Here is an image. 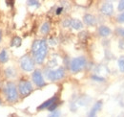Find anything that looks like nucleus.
Listing matches in <instances>:
<instances>
[{
  "label": "nucleus",
  "mask_w": 124,
  "mask_h": 117,
  "mask_svg": "<svg viewBox=\"0 0 124 117\" xmlns=\"http://www.w3.org/2000/svg\"><path fill=\"white\" fill-rule=\"evenodd\" d=\"M3 92L6 100L9 103H16L18 100V91L17 87L14 82H7L5 87L3 88Z\"/></svg>",
  "instance_id": "f257e3e1"
},
{
  "label": "nucleus",
  "mask_w": 124,
  "mask_h": 117,
  "mask_svg": "<svg viewBox=\"0 0 124 117\" xmlns=\"http://www.w3.org/2000/svg\"><path fill=\"white\" fill-rule=\"evenodd\" d=\"M34 58L30 55H25L20 58V67L25 72H31L34 69Z\"/></svg>",
  "instance_id": "f03ea898"
},
{
  "label": "nucleus",
  "mask_w": 124,
  "mask_h": 117,
  "mask_svg": "<svg viewBox=\"0 0 124 117\" xmlns=\"http://www.w3.org/2000/svg\"><path fill=\"white\" fill-rule=\"evenodd\" d=\"M87 60L84 57H78L73 58L70 62V69L73 73H78L86 66Z\"/></svg>",
  "instance_id": "7ed1b4c3"
},
{
  "label": "nucleus",
  "mask_w": 124,
  "mask_h": 117,
  "mask_svg": "<svg viewBox=\"0 0 124 117\" xmlns=\"http://www.w3.org/2000/svg\"><path fill=\"white\" fill-rule=\"evenodd\" d=\"M47 53H48V43L45 39H42V43H41V47L40 49L37 51V53L33 56L34 58V61L37 64H42L44 62V59L46 58Z\"/></svg>",
  "instance_id": "20e7f679"
},
{
  "label": "nucleus",
  "mask_w": 124,
  "mask_h": 117,
  "mask_svg": "<svg viewBox=\"0 0 124 117\" xmlns=\"http://www.w3.org/2000/svg\"><path fill=\"white\" fill-rule=\"evenodd\" d=\"M18 91L20 93V95L22 97H27L28 95H30L32 91V85L30 81L28 80H21L18 83Z\"/></svg>",
  "instance_id": "39448f33"
},
{
  "label": "nucleus",
  "mask_w": 124,
  "mask_h": 117,
  "mask_svg": "<svg viewBox=\"0 0 124 117\" xmlns=\"http://www.w3.org/2000/svg\"><path fill=\"white\" fill-rule=\"evenodd\" d=\"M64 76H65V69L63 67H59L55 70H49L47 73V78L53 82L61 80L64 78Z\"/></svg>",
  "instance_id": "423d86ee"
},
{
  "label": "nucleus",
  "mask_w": 124,
  "mask_h": 117,
  "mask_svg": "<svg viewBox=\"0 0 124 117\" xmlns=\"http://www.w3.org/2000/svg\"><path fill=\"white\" fill-rule=\"evenodd\" d=\"M31 79H32L33 84L36 87H38V88H43L46 85L44 77H43V74H42V72L39 69L33 70V73L31 75Z\"/></svg>",
  "instance_id": "0eeeda50"
},
{
  "label": "nucleus",
  "mask_w": 124,
  "mask_h": 117,
  "mask_svg": "<svg viewBox=\"0 0 124 117\" xmlns=\"http://www.w3.org/2000/svg\"><path fill=\"white\" fill-rule=\"evenodd\" d=\"M100 12L105 15H112L114 13V6L110 2H105L100 8Z\"/></svg>",
  "instance_id": "6e6552de"
},
{
  "label": "nucleus",
  "mask_w": 124,
  "mask_h": 117,
  "mask_svg": "<svg viewBox=\"0 0 124 117\" xmlns=\"http://www.w3.org/2000/svg\"><path fill=\"white\" fill-rule=\"evenodd\" d=\"M57 100H58V97H57V96H54V97L48 99V100L45 101L44 103H42L41 105H39V106L37 107V109H38V110H42V109H45V108H49L54 103L57 102Z\"/></svg>",
  "instance_id": "1a4fd4ad"
},
{
  "label": "nucleus",
  "mask_w": 124,
  "mask_h": 117,
  "mask_svg": "<svg viewBox=\"0 0 124 117\" xmlns=\"http://www.w3.org/2000/svg\"><path fill=\"white\" fill-rule=\"evenodd\" d=\"M101 107H102V101H97L93 106V107L91 108V110L89 111L87 117H96V114H97L98 110L101 108Z\"/></svg>",
  "instance_id": "9d476101"
},
{
  "label": "nucleus",
  "mask_w": 124,
  "mask_h": 117,
  "mask_svg": "<svg viewBox=\"0 0 124 117\" xmlns=\"http://www.w3.org/2000/svg\"><path fill=\"white\" fill-rule=\"evenodd\" d=\"M83 21L86 25L88 26H94L96 24V19L93 15L91 14H86L83 16Z\"/></svg>",
  "instance_id": "9b49d317"
},
{
  "label": "nucleus",
  "mask_w": 124,
  "mask_h": 117,
  "mask_svg": "<svg viewBox=\"0 0 124 117\" xmlns=\"http://www.w3.org/2000/svg\"><path fill=\"white\" fill-rule=\"evenodd\" d=\"M70 27L75 30H80L83 28V23L82 21H80L79 19L77 18H71V22H70Z\"/></svg>",
  "instance_id": "f8f14e48"
},
{
  "label": "nucleus",
  "mask_w": 124,
  "mask_h": 117,
  "mask_svg": "<svg viewBox=\"0 0 124 117\" xmlns=\"http://www.w3.org/2000/svg\"><path fill=\"white\" fill-rule=\"evenodd\" d=\"M41 43H42V39H35L32 42V45H31V54H32V56H34L37 53V51L40 49Z\"/></svg>",
  "instance_id": "ddd939ff"
},
{
  "label": "nucleus",
  "mask_w": 124,
  "mask_h": 117,
  "mask_svg": "<svg viewBox=\"0 0 124 117\" xmlns=\"http://www.w3.org/2000/svg\"><path fill=\"white\" fill-rule=\"evenodd\" d=\"M98 34L100 37H103V38H106L111 35V29L107 27V26H100L98 28Z\"/></svg>",
  "instance_id": "4468645a"
},
{
  "label": "nucleus",
  "mask_w": 124,
  "mask_h": 117,
  "mask_svg": "<svg viewBox=\"0 0 124 117\" xmlns=\"http://www.w3.org/2000/svg\"><path fill=\"white\" fill-rule=\"evenodd\" d=\"M4 74L8 79H13L16 76V71L14 67H8L4 70Z\"/></svg>",
  "instance_id": "2eb2a0df"
},
{
  "label": "nucleus",
  "mask_w": 124,
  "mask_h": 117,
  "mask_svg": "<svg viewBox=\"0 0 124 117\" xmlns=\"http://www.w3.org/2000/svg\"><path fill=\"white\" fill-rule=\"evenodd\" d=\"M21 44H22V39H21V38L18 37V36H16V37L13 38V39H12L10 45H11V47H16V48H18V47L21 46Z\"/></svg>",
  "instance_id": "dca6fc26"
},
{
  "label": "nucleus",
  "mask_w": 124,
  "mask_h": 117,
  "mask_svg": "<svg viewBox=\"0 0 124 117\" xmlns=\"http://www.w3.org/2000/svg\"><path fill=\"white\" fill-rule=\"evenodd\" d=\"M9 60L8 52L6 49H2L0 51V63H6Z\"/></svg>",
  "instance_id": "f3484780"
},
{
  "label": "nucleus",
  "mask_w": 124,
  "mask_h": 117,
  "mask_svg": "<svg viewBox=\"0 0 124 117\" xmlns=\"http://www.w3.org/2000/svg\"><path fill=\"white\" fill-rule=\"evenodd\" d=\"M50 30H51V24H50L49 22H44V23L41 25V27H40V32H41L43 35L49 34Z\"/></svg>",
  "instance_id": "a211bd4d"
},
{
  "label": "nucleus",
  "mask_w": 124,
  "mask_h": 117,
  "mask_svg": "<svg viewBox=\"0 0 124 117\" xmlns=\"http://www.w3.org/2000/svg\"><path fill=\"white\" fill-rule=\"evenodd\" d=\"M117 63H118V68H119L120 72L124 73V57L119 58L118 61H117Z\"/></svg>",
  "instance_id": "6ab92c4d"
},
{
  "label": "nucleus",
  "mask_w": 124,
  "mask_h": 117,
  "mask_svg": "<svg viewBox=\"0 0 124 117\" xmlns=\"http://www.w3.org/2000/svg\"><path fill=\"white\" fill-rule=\"evenodd\" d=\"M91 79H92L93 81H95V82H100V83L105 81V79H104V78H102V77H99V76H97V75H92Z\"/></svg>",
  "instance_id": "aec40b11"
},
{
  "label": "nucleus",
  "mask_w": 124,
  "mask_h": 117,
  "mask_svg": "<svg viewBox=\"0 0 124 117\" xmlns=\"http://www.w3.org/2000/svg\"><path fill=\"white\" fill-rule=\"evenodd\" d=\"M27 4L29 6H36V7L40 6L39 1H35V0H29V1H27Z\"/></svg>",
  "instance_id": "412c9836"
},
{
  "label": "nucleus",
  "mask_w": 124,
  "mask_h": 117,
  "mask_svg": "<svg viewBox=\"0 0 124 117\" xmlns=\"http://www.w3.org/2000/svg\"><path fill=\"white\" fill-rule=\"evenodd\" d=\"M61 115V112L59 110H54V111H52L47 117H60Z\"/></svg>",
  "instance_id": "4be33fe9"
},
{
  "label": "nucleus",
  "mask_w": 124,
  "mask_h": 117,
  "mask_svg": "<svg viewBox=\"0 0 124 117\" xmlns=\"http://www.w3.org/2000/svg\"><path fill=\"white\" fill-rule=\"evenodd\" d=\"M116 34H117L118 36H120V37H122V38H124V28H121V27H118V28H116Z\"/></svg>",
  "instance_id": "5701e85b"
},
{
  "label": "nucleus",
  "mask_w": 124,
  "mask_h": 117,
  "mask_svg": "<svg viewBox=\"0 0 124 117\" xmlns=\"http://www.w3.org/2000/svg\"><path fill=\"white\" fill-rule=\"evenodd\" d=\"M57 106H58V102L54 103V104H53V105L48 108V110H49V111H51V112H52V111H54V110H55V108L57 107Z\"/></svg>",
  "instance_id": "b1692460"
},
{
  "label": "nucleus",
  "mask_w": 124,
  "mask_h": 117,
  "mask_svg": "<svg viewBox=\"0 0 124 117\" xmlns=\"http://www.w3.org/2000/svg\"><path fill=\"white\" fill-rule=\"evenodd\" d=\"M70 22H71V18L65 19V20L63 21V23H62L63 27H70Z\"/></svg>",
  "instance_id": "393cba45"
},
{
  "label": "nucleus",
  "mask_w": 124,
  "mask_h": 117,
  "mask_svg": "<svg viewBox=\"0 0 124 117\" xmlns=\"http://www.w3.org/2000/svg\"><path fill=\"white\" fill-rule=\"evenodd\" d=\"M117 21L120 22V23H124V12L118 15V16H117Z\"/></svg>",
  "instance_id": "a878e982"
},
{
  "label": "nucleus",
  "mask_w": 124,
  "mask_h": 117,
  "mask_svg": "<svg viewBox=\"0 0 124 117\" xmlns=\"http://www.w3.org/2000/svg\"><path fill=\"white\" fill-rule=\"evenodd\" d=\"M117 9H118L119 12H122V11H123L124 10V0L120 1V2L118 3V7H117Z\"/></svg>",
  "instance_id": "bb28decb"
},
{
  "label": "nucleus",
  "mask_w": 124,
  "mask_h": 117,
  "mask_svg": "<svg viewBox=\"0 0 124 117\" xmlns=\"http://www.w3.org/2000/svg\"><path fill=\"white\" fill-rule=\"evenodd\" d=\"M63 12V7H58L56 10H55V15H59Z\"/></svg>",
  "instance_id": "cd10ccee"
},
{
  "label": "nucleus",
  "mask_w": 124,
  "mask_h": 117,
  "mask_svg": "<svg viewBox=\"0 0 124 117\" xmlns=\"http://www.w3.org/2000/svg\"><path fill=\"white\" fill-rule=\"evenodd\" d=\"M48 42H49V44H51V45H54V44H56V40L54 38H50V39L48 40Z\"/></svg>",
  "instance_id": "c85d7f7f"
},
{
  "label": "nucleus",
  "mask_w": 124,
  "mask_h": 117,
  "mask_svg": "<svg viewBox=\"0 0 124 117\" xmlns=\"http://www.w3.org/2000/svg\"><path fill=\"white\" fill-rule=\"evenodd\" d=\"M6 3H8V5H11V6H14V3H15V1H7Z\"/></svg>",
  "instance_id": "c756f323"
},
{
  "label": "nucleus",
  "mask_w": 124,
  "mask_h": 117,
  "mask_svg": "<svg viewBox=\"0 0 124 117\" xmlns=\"http://www.w3.org/2000/svg\"><path fill=\"white\" fill-rule=\"evenodd\" d=\"M2 38H3V32H2V30L0 29V43H1V40H2Z\"/></svg>",
  "instance_id": "7c9ffc66"
},
{
  "label": "nucleus",
  "mask_w": 124,
  "mask_h": 117,
  "mask_svg": "<svg viewBox=\"0 0 124 117\" xmlns=\"http://www.w3.org/2000/svg\"><path fill=\"white\" fill-rule=\"evenodd\" d=\"M1 104H2V103H1V100H0V105H1Z\"/></svg>",
  "instance_id": "2f4dec72"
}]
</instances>
